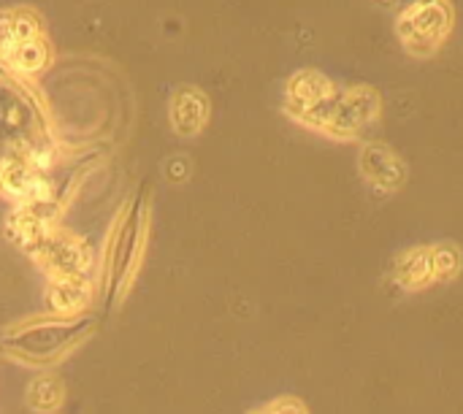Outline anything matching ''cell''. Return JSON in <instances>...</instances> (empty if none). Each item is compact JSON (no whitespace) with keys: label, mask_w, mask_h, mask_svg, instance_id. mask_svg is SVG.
Segmentation results:
<instances>
[{"label":"cell","mask_w":463,"mask_h":414,"mask_svg":"<svg viewBox=\"0 0 463 414\" xmlns=\"http://www.w3.org/2000/svg\"><path fill=\"white\" fill-rule=\"evenodd\" d=\"M92 334L95 317L90 312L79 317H60L52 312L33 315L0 331V353L19 366L46 372L81 350Z\"/></svg>","instance_id":"obj_1"},{"label":"cell","mask_w":463,"mask_h":414,"mask_svg":"<svg viewBox=\"0 0 463 414\" xmlns=\"http://www.w3.org/2000/svg\"><path fill=\"white\" fill-rule=\"evenodd\" d=\"M146 241H149V206L141 198L122 206L119 217L111 225V233L106 236L103 252L98 255V277H95L98 293L114 306H119L128 298L144 266Z\"/></svg>","instance_id":"obj_2"},{"label":"cell","mask_w":463,"mask_h":414,"mask_svg":"<svg viewBox=\"0 0 463 414\" xmlns=\"http://www.w3.org/2000/svg\"><path fill=\"white\" fill-rule=\"evenodd\" d=\"M27 255L35 260L46 279L92 277V268L98 263V255L92 252L90 241L71 231H62L60 225L49 231L35 247H30Z\"/></svg>","instance_id":"obj_3"},{"label":"cell","mask_w":463,"mask_h":414,"mask_svg":"<svg viewBox=\"0 0 463 414\" xmlns=\"http://www.w3.org/2000/svg\"><path fill=\"white\" fill-rule=\"evenodd\" d=\"M98 296L95 277H62L46 279V306L52 315L60 317H79L87 315Z\"/></svg>","instance_id":"obj_4"},{"label":"cell","mask_w":463,"mask_h":414,"mask_svg":"<svg viewBox=\"0 0 463 414\" xmlns=\"http://www.w3.org/2000/svg\"><path fill=\"white\" fill-rule=\"evenodd\" d=\"M391 277H393L396 287L404 293H420V290L437 285L431 247H412L404 255H399Z\"/></svg>","instance_id":"obj_5"},{"label":"cell","mask_w":463,"mask_h":414,"mask_svg":"<svg viewBox=\"0 0 463 414\" xmlns=\"http://www.w3.org/2000/svg\"><path fill=\"white\" fill-rule=\"evenodd\" d=\"M206 119H209V100L198 89L184 87L174 95L171 122L179 136H195L206 125Z\"/></svg>","instance_id":"obj_6"},{"label":"cell","mask_w":463,"mask_h":414,"mask_svg":"<svg viewBox=\"0 0 463 414\" xmlns=\"http://www.w3.org/2000/svg\"><path fill=\"white\" fill-rule=\"evenodd\" d=\"M65 382L54 372H41L38 377L30 380L24 390V404L35 414H57L65 407Z\"/></svg>","instance_id":"obj_7"},{"label":"cell","mask_w":463,"mask_h":414,"mask_svg":"<svg viewBox=\"0 0 463 414\" xmlns=\"http://www.w3.org/2000/svg\"><path fill=\"white\" fill-rule=\"evenodd\" d=\"M431 258H434V277H437V282H453L463 271V252L456 244H450V241L431 244Z\"/></svg>","instance_id":"obj_8"},{"label":"cell","mask_w":463,"mask_h":414,"mask_svg":"<svg viewBox=\"0 0 463 414\" xmlns=\"http://www.w3.org/2000/svg\"><path fill=\"white\" fill-rule=\"evenodd\" d=\"M258 409H260V414H309L307 404L296 396H279V399H274Z\"/></svg>","instance_id":"obj_9"}]
</instances>
